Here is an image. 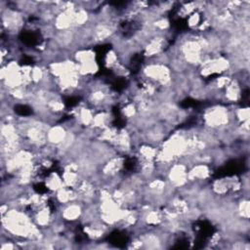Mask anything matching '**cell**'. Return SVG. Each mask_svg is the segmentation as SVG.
<instances>
[{"label": "cell", "mask_w": 250, "mask_h": 250, "mask_svg": "<svg viewBox=\"0 0 250 250\" xmlns=\"http://www.w3.org/2000/svg\"><path fill=\"white\" fill-rule=\"evenodd\" d=\"M57 211H58L59 217L63 222L71 226V225L80 223L84 215L85 205L80 201H75L65 205L59 206Z\"/></svg>", "instance_id": "cell-1"}, {"label": "cell", "mask_w": 250, "mask_h": 250, "mask_svg": "<svg viewBox=\"0 0 250 250\" xmlns=\"http://www.w3.org/2000/svg\"><path fill=\"white\" fill-rule=\"evenodd\" d=\"M43 185L47 192L52 196V194H54L57 190L64 187L61 172L51 171L48 174H46L43 180Z\"/></svg>", "instance_id": "cell-3"}, {"label": "cell", "mask_w": 250, "mask_h": 250, "mask_svg": "<svg viewBox=\"0 0 250 250\" xmlns=\"http://www.w3.org/2000/svg\"><path fill=\"white\" fill-rule=\"evenodd\" d=\"M69 129L63 123L52 124L47 131V144L59 148L65 141Z\"/></svg>", "instance_id": "cell-2"}]
</instances>
